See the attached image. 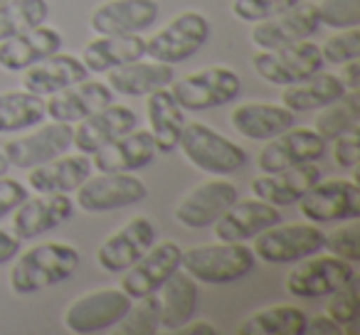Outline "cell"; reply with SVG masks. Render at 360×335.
Returning a JSON list of instances; mask_svg holds the SVG:
<instances>
[{
    "mask_svg": "<svg viewBox=\"0 0 360 335\" xmlns=\"http://www.w3.org/2000/svg\"><path fill=\"white\" fill-rule=\"evenodd\" d=\"M180 259H183V249H180L178 242H173V239L153 242V244L136 259V264H131L129 269L124 271L121 289L134 301L143 298V296H148V294H155V291L168 281V276L180 269Z\"/></svg>",
    "mask_w": 360,
    "mask_h": 335,
    "instance_id": "obj_14",
    "label": "cell"
},
{
    "mask_svg": "<svg viewBox=\"0 0 360 335\" xmlns=\"http://www.w3.org/2000/svg\"><path fill=\"white\" fill-rule=\"evenodd\" d=\"M232 129L250 140H271L274 136L284 133L286 129L296 126V114L284 104H269V101H250V104L235 106L230 116Z\"/></svg>",
    "mask_w": 360,
    "mask_h": 335,
    "instance_id": "obj_28",
    "label": "cell"
},
{
    "mask_svg": "<svg viewBox=\"0 0 360 335\" xmlns=\"http://www.w3.org/2000/svg\"><path fill=\"white\" fill-rule=\"evenodd\" d=\"M146 119H148V131L155 140L158 153H173L178 148L180 131L186 126V111L180 109L173 94L165 89H158L146 96Z\"/></svg>",
    "mask_w": 360,
    "mask_h": 335,
    "instance_id": "obj_32",
    "label": "cell"
},
{
    "mask_svg": "<svg viewBox=\"0 0 360 335\" xmlns=\"http://www.w3.org/2000/svg\"><path fill=\"white\" fill-rule=\"evenodd\" d=\"M276 222H281L279 207L259 197H250V200L237 197L235 205H230V210L212 225V230H215L217 242H247Z\"/></svg>",
    "mask_w": 360,
    "mask_h": 335,
    "instance_id": "obj_24",
    "label": "cell"
},
{
    "mask_svg": "<svg viewBox=\"0 0 360 335\" xmlns=\"http://www.w3.org/2000/svg\"><path fill=\"white\" fill-rule=\"evenodd\" d=\"M355 276V264L333 254H311L301 259L286 276V291L296 298H323Z\"/></svg>",
    "mask_w": 360,
    "mask_h": 335,
    "instance_id": "obj_11",
    "label": "cell"
},
{
    "mask_svg": "<svg viewBox=\"0 0 360 335\" xmlns=\"http://www.w3.org/2000/svg\"><path fill=\"white\" fill-rule=\"evenodd\" d=\"M155 242V225L148 217H131L121 230L109 235L96 249V264L109 274H124Z\"/></svg>",
    "mask_w": 360,
    "mask_h": 335,
    "instance_id": "obj_19",
    "label": "cell"
},
{
    "mask_svg": "<svg viewBox=\"0 0 360 335\" xmlns=\"http://www.w3.org/2000/svg\"><path fill=\"white\" fill-rule=\"evenodd\" d=\"M210 30L207 15L198 11L180 13L146 40V57L163 65L186 62L205 47V42L210 40Z\"/></svg>",
    "mask_w": 360,
    "mask_h": 335,
    "instance_id": "obj_4",
    "label": "cell"
},
{
    "mask_svg": "<svg viewBox=\"0 0 360 335\" xmlns=\"http://www.w3.org/2000/svg\"><path fill=\"white\" fill-rule=\"evenodd\" d=\"M114 101V91L109 89L106 81L84 79L57 94L47 96L45 111L52 121H65V124H79L82 119L91 116L94 111L104 109L106 104Z\"/></svg>",
    "mask_w": 360,
    "mask_h": 335,
    "instance_id": "obj_25",
    "label": "cell"
},
{
    "mask_svg": "<svg viewBox=\"0 0 360 335\" xmlns=\"http://www.w3.org/2000/svg\"><path fill=\"white\" fill-rule=\"evenodd\" d=\"M155 298H158L160 328L168 330V333H178L195 315L200 289H198V281L188 271L178 269L155 291Z\"/></svg>",
    "mask_w": 360,
    "mask_h": 335,
    "instance_id": "obj_27",
    "label": "cell"
},
{
    "mask_svg": "<svg viewBox=\"0 0 360 335\" xmlns=\"http://www.w3.org/2000/svg\"><path fill=\"white\" fill-rule=\"evenodd\" d=\"M340 81L345 84V89H358L360 86V62L350 60L343 65V72H340Z\"/></svg>",
    "mask_w": 360,
    "mask_h": 335,
    "instance_id": "obj_48",
    "label": "cell"
},
{
    "mask_svg": "<svg viewBox=\"0 0 360 335\" xmlns=\"http://www.w3.org/2000/svg\"><path fill=\"white\" fill-rule=\"evenodd\" d=\"M319 22L333 30L360 25V0H321L316 3Z\"/></svg>",
    "mask_w": 360,
    "mask_h": 335,
    "instance_id": "obj_40",
    "label": "cell"
},
{
    "mask_svg": "<svg viewBox=\"0 0 360 335\" xmlns=\"http://www.w3.org/2000/svg\"><path fill=\"white\" fill-rule=\"evenodd\" d=\"M155 153H158V148H155L150 131L134 129L121 138L101 145L89 158L91 168H96L99 173H136L148 168L153 163Z\"/></svg>",
    "mask_w": 360,
    "mask_h": 335,
    "instance_id": "obj_21",
    "label": "cell"
},
{
    "mask_svg": "<svg viewBox=\"0 0 360 335\" xmlns=\"http://www.w3.org/2000/svg\"><path fill=\"white\" fill-rule=\"evenodd\" d=\"M8 171H11V163H8L6 153L0 150V176H8Z\"/></svg>",
    "mask_w": 360,
    "mask_h": 335,
    "instance_id": "obj_50",
    "label": "cell"
},
{
    "mask_svg": "<svg viewBox=\"0 0 360 335\" xmlns=\"http://www.w3.org/2000/svg\"><path fill=\"white\" fill-rule=\"evenodd\" d=\"M45 99L32 91H6L0 94V133H18L45 121Z\"/></svg>",
    "mask_w": 360,
    "mask_h": 335,
    "instance_id": "obj_35",
    "label": "cell"
},
{
    "mask_svg": "<svg viewBox=\"0 0 360 335\" xmlns=\"http://www.w3.org/2000/svg\"><path fill=\"white\" fill-rule=\"evenodd\" d=\"M323 237L326 235L314 222L311 225L276 222L255 237L252 251L264 264H296L306 256L323 251Z\"/></svg>",
    "mask_w": 360,
    "mask_h": 335,
    "instance_id": "obj_7",
    "label": "cell"
},
{
    "mask_svg": "<svg viewBox=\"0 0 360 335\" xmlns=\"http://www.w3.org/2000/svg\"><path fill=\"white\" fill-rule=\"evenodd\" d=\"M319 27L321 22H319V13H316V3L299 0L289 11L255 22V27L250 32V40L259 50H279V47L294 45V42L311 40L319 32Z\"/></svg>",
    "mask_w": 360,
    "mask_h": 335,
    "instance_id": "obj_15",
    "label": "cell"
},
{
    "mask_svg": "<svg viewBox=\"0 0 360 335\" xmlns=\"http://www.w3.org/2000/svg\"><path fill=\"white\" fill-rule=\"evenodd\" d=\"M321 180V168L314 163H301L276 173H262L252 180V195L274 207H291Z\"/></svg>",
    "mask_w": 360,
    "mask_h": 335,
    "instance_id": "obj_22",
    "label": "cell"
},
{
    "mask_svg": "<svg viewBox=\"0 0 360 335\" xmlns=\"http://www.w3.org/2000/svg\"><path fill=\"white\" fill-rule=\"evenodd\" d=\"M158 15V0H106L94 8L89 27L96 35H141L155 25Z\"/></svg>",
    "mask_w": 360,
    "mask_h": 335,
    "instance_id": "obj_18",
    "label": "cell"
},
{
    "mask_svg": "<svg viewBox=\"0 0 360 335\" xmlns=\"http://www.w3.org/2000/svg\"><path fill=\"white\" fill-rule=\"evenodd\" d=\"M170 94L183 111H210L227 106L242 94V79L230 67H207L178 81H170Z\"/></svg>",
    "mask_w": 360,
    "mask_h": 335,
    "instance_id": "obj_5",
    "label": "cell"
},
{
    "mask_svg": "<svg viewBox=\"0 0 360 335\" xmlns=\"http://www.w3.org/2000/svg\"><path fill=\"white\" fill-rule=\"evenodd\" d=\"M0 3H6V0H0Z\"/></svg>",
    "mask_w": 360,
    "mask_h": 335,
    "instance_id": "obj_51",
    "label": "cell"
},
{
    "mask_svg": "<svg viewBox=\"0 0 360 335\" xmlns=\"http://www.w3.org/2000/svg\"><path fill=\"white\" fill-rule=\"evenodd\" d=\"M75 212V202L62 192H37L35 197L27 195L13 210V235L18 239H35L45 232L57 230L65 225Z\"/></svg>",
    "mask_w": 360,
    "mask_h": 335,
    "instance_id": "obj_17",
    "label": "cell"
},
{
    "mask_svg": "<svg viewBox=\"0 0 360 335\" xmlns=\"http://www.w3.org/2000/svg\"><path fill=\"white\" fill-rule=\"evenodd\" d=\"M84 79H89V70L84 67V62L75 55H65L62 50L22 72V86L42 99Z\"/></svg>",
    "mask_w": 360,
    "mask_h": 335,
    "instance_id": "obj_26",
    "label": "cell"
},
{
    "mask_svg": "<svg viewBox=\"0 0 360 335\" xmlns=\"http://www.w3.org/2000/svg\"><path fill=\"white\" fill-rule=\"evenodd\" d=\"M237 197L240 192L235 183L225 180V176H215L212 180L200 183L183 195L175 207V220L188 230H205L215 225L230 210V205H235Z\"/></svg>",
    "mask_w": 360,
    "mask_h": 335,
    "instance_id": "obj_12",
    "label": "cell"
},
{
    "mask_svg": "<svg viewBox=\"0 0 360 335\" xmlns=\"http://www.w3.org/2000/svg\"><path fill=\"white\" fill-rule=\"evenodd\" d=\"M72 136H75V126L72 124L50 121V124L35 129L32 133L8 140L3 153H6L11 168L30 171L35 165L50 163V160L65 155L72 148Z\"/></svg>",
    "mask_w": 360,
    "mask_h": 335,
    "instance_id": "obj_13",
    "label": "cell"
},
{
    "mask_svg": "<svg viewBox=\"0 0 360 335\" xmlns=\"http://www.w3.org/2000/svg\"><path fill=\"white\" fill-rule=\"evenodd\" d=\"M27 195H30V192H27V185H22V183L15 180V178L0 176V220L13 215V210H15Z\"/></svg>",
    "mask_w": 360,
    "mask_h": 335,
    "instance_id": "obj_45",
    "label": "cell"
},
{
    "mask_svg": "<svg viewBox=\"0 0 360 335\" xmlns=\"http://www.w3.org/2000/svg\"><path fill=\"white\" fill-rule=\"evenodd\" d=\"M296 205L314 225H333L360 217V185L348 178L319 180Z\"/></svg>",
    "mask_w": 360,
    "mask_h": 335,
    "instance_id": "obj_9",
    "label": "cell"
},
{
    "mask_svg": "<svg viewBox=\"0 0 360 335\" xmlns=\"http://www.w3.org/2000/svg\"><path fill=\"white\" fill-rule=\"evenodd\" d=\"M345 84L340 81V77L328 74V72H316L314 77L299 81V84H289L281 91V104L286 109H291L294 114L301 111H316L328 106L330 101L340 99L345 94Z\"/></svg>",
    "mask_w": 360,
    "mask_h": 335,
    "instance_id": "obj_33",
    "label": "cell"
},
{
    "mask_svg": "<svg viewBox=\"0 0 360 335\" xmlns=\"http://www.w3.org/2000/svg\"><path fill=\"white\" fill-rule=\"evenodd\" d=\"M139 303H131L124 318L116 323V330L121 335H153L160 330L158 315V298L155 294H148L143 298H136Z\"/></svg>",
    "mask_w": 360,
    "mask_h": 335,
    "instance_id": "obj_39",
    "label": "cell"
},
{
    "mask_svg": "<svg viewBox=\"0 0 360 335\" xmlns=\"http://www.w3.org/2000/svg\"><path fill=\"white\" fill-rule=\"evenodd\" d=\"M75 192V205L91 215L139 205L148 195L143 180H139L134 173H99L96 178L89 176Z\"/></svg>",
    "mask_w": 360,
    "mask_h": 335,
    "instance_id": "obj_10",
    "label": "cell"
},
{
    "mask_svg": "<svg viewBox=\"0 0 360 335\" xmlns=\"http://www.w3.org/2000/svg\"><path fill=\"white\" fill-rule=\"evenodd\" d=\"M146 40L141 35H96L82 52V62L94 74H106L109 70L129 62L143 60Z\"/></svg>",
    "mask_w": 360,
    "mask_h": 335,
    "instance_id": "obj_31",
    "label": "cell"
},
{
    "mask_svg": "<svg viewBox=\"0 0 360 335\" xmlns=\"http://www.w3.org/2000/svg\"><path fill=\"white\" fill-rule=\"evenodd\" d=\"M323 249L328 251V254L338 256V259L348 261V264H358L360 261V227L355 225V220H348V225L328 232V235L323 237Z\"/></svg>",
    "mask_w": 360,
    "mask_h": 335,
    "instance_id": "obj_41",
    "label": "cell"
},
{
    "mask_svg": "<svg viewBox=\"0 0 360 335\" xmlns=\"http://www.w3.org/2000/svg\"><path fill=\"white\" fill-rule=\"evenodd\" d=\"M178 333H183V335H215L217 333V328L210 323V320H188L183 328L178 330Z\"/></svg>",
    "mask_w": 360,
    "mask_h": 335,
    "instance_id": "obj_49",
    "label": "cell"
},
{
    "mask_svg": "<svg viewBox=\"0 0 360 335\" xmlns=\"http://www.w3.org/2000/svg\"><path fill=\"white\" fill-rule=\"evenodd\" d=\"M257 264V256L245 242L200 244L183 251L180 269L188 271L198 284L227 286L245 279Z\"/></svg>",
    "mask_w": 360,
    "mask_h": 335,
    "instance_id": "obj_2",
    "label": "cell"
},
{
    "mask_svg": "<svg viewBox=\"0 0 360 335\" xmlns=\"http://www.w3.org/2000/svg\"><path fill=\"white\" fill-rule=\"evenodd\" d=\"M18 254H20V239L13 232L0 230V266L11 264Z\"/></svg>",
    "mask_w": 360,
    "mask_h": 335,
    "instance_id": "obj_47",
    "label": "cell"
},
{
    "mask_svg": "<svg viewBox=\"0 0 360 335\" xmlns=\"http://www.w3.org/2000/svg\"><path fill=\"white\" fill-rule=\"evenodd\" d=\"M178 148L198 171L210 176H230L247 165V150L242 145L200 121H191V124L186 121L180 131Z\"/></svg>",
    "mask_w": 360,
    "mask_h": 335,
    "instance_id": "obj_3",
    "label": "cell"
},
{
    "mask_svg": "<svg viewBox=\"0 0 360 335\" xmlns=\"http://www.w3.org/2000/svg\"><path fill=\"white\" fill-rule=\"evenodd\" d=\"M79 266V251L67 242L35 244L25 254L15 256L11 269V289L18 296L37 294L67 281Z\"/></svg>",
    "mask_w": 360,
    "mask_h": 335,
    "instance_id": "obj_1",
    "label": "cell"
},
{
    "mask_svg": "<svg viewBox=\"0 0 360 335\" xmlns=\"http://www.w3.org/2000/svg\"><path fill=\"white\" fill-rule=\"evenodd\" d=\"M62 47H65L62 32L42 22V25H35L30 30L20 32V35H13L0 42V70L25 72L27 67L55 55Z\"/></svg>",
    "mask_w": 360,
    "mask_h": 335,
    "instance_id": "obj_23",
    "label": "cell"
},
{
    "mask_svg": "<svg viewBox=\"0 0 360 335\" xmlns=\"http://www.w3.org/2000/svg\"><path fill=\"white\" fill-rule=\"evenodd\" d=\"M134 298L124 289H96L72 301L62 320H65V328L75 335L104 333L109 328H116Z\"/></svg>",
    "mask_w": 360,
    "mask_h": 335,
    "instance_id": "obj_8",
    "label": "cell"
},
{
    "mask_svg": "<svg viewBox=\"0 0 360 335\" xmlns=\"http://www.w3.org/2000/svg\"><path fill=\"white\" fill-rule=\"evenodd\" d=\"M309 315L296 306H269L255 310L240 325V335H304Z\"/></svg>",
    "mask_w": 360,
    "mask_h": 335,
    "instance_id": "obj_34",
    "label": "cell"
},
{
    "mask_svg": "<svg viewBox=\"0 0 360 335\" xmlns=\"http://www.w3.org/2000/svg\"><path fill=\"white\" fill-rule=\"evenodd\" d=\"M299 0H232V15L242 22H259L289 11Z\"/></svg>",
    "mask_w": 360,
    "mask_h": 335,
    "instance_id": "obj_43",
    "label": "cell"
},
{
    "mask_svg": "<svg viewBox=\"0 0 360 335\" xmlns=\"http://www.w3.org/2000/svg\"><path fill=\"white\" fill-rule=\"evenodd\" d=\"M326 313L343 328V333H358V315H360V296H358V276H350L343 286L330 294V303Z\"/></svg>",
    "mask_w": 360,
    "mask_h": 335,
    "instance_id": "obj_38",
    "label": "cell"
},
{
    "mask_svg": "<svg viewBox=\"0 0 360 335\" xmlns=\"http://www.w3.org/2000/svg\"><path fill=\"white\" fill-rule=\"evenodd\" d=\"M257 77L276 86L299 84V81L314 77L326 67L321 45L311 40H301L294 45L279 47V50H259L252 57Z\"/></svg>",
    "mask_w": 360,
    "mask_h": 335,
    "instance_id": "obj_6",
    "label": "cell"
},
{
    "mask_svg": "<svg viewBox=\"0 0 360 335\" xmlns=\"http://www.w3.org/2000/svg\"><path fill=\"white\" fill-rule=\"evenodd\" d=\"M316 133L323 140H333L348 131H358L360 126V96L358 89H348L340 99L330 101L316 116Z\"/></svg>",
    "mask_w": 360,
    "mask_h": 335,
    "instance_id": "obj_36",
    "label": "cell"
},
{
    "mask_svg": "<svg viewBox=\"0 0 360 335\" xmlns=\"http://www.w3.org/2000/svg\"><path fill=\"white\" fill-rule=\"evenodd\" d=\"M50 15L47 0H6L0 3V42L42 25Z\"/></svg>",
    "mask_w": 360,
    "mask_h": 335,
    "instance_id": "obj_37",
    "label": "cell"
},
{
    "mask_svg": "<svg viewBox=\"0 0 360 335\" xmlns=\"http://www.w3.org/2000/svg\"><path fill=\"white\" fill-rule=\"evenodd\" d=\"M326 65H345L350 60L360 57V30L358 27H345L330 35L321 47Z\"/></svg>",
    "mask_w": 360,
    "mask_h": 335,
    "instance_id": "obj_42",
    "label": "cell"
},
{
    "mask_svg": "<svg viewBox=\"0 0 360 335\" xmlns=\"http://www.w3.org/2000/svg\"><path fill=\"white\" fill-rule=\"evenodd\" d=\"M360 158V133L348 131V133L333 138V160L343 171H355Z\"/></svg>",
    "mask_w": 360,
    "mask_h": 335,
    "instance_id": "obj_44",
    "label": "cell"
},
{
    "mask_svg": "<svg viewBox=\"0 0 360 335\" xmlns=\"http://www.w3.org/2000/svg\"><path fill=\"white\" fill-rule=\"evenodd\" d=\"M91 176V158L84 153L60 155L50 163L35 165L27 171V185L35 192H75Z\"/></svg>",
    "mask_w": 360,
    "mask_h": 335,
    "instance_id": "obj_29",
    "label": "cell"
},
{
    "mask_svg": "<svg viewBox=\"0 0 360 335\" xmlns=\"http://www.w3.org/2000/svg\"><path fill=\"white\" fill-rule=\"evenodd\" d=\"M306 333L314 335H343V328L330 318L328 313L326 315H316V318H309V325H306Z\"/></svg>",
    "mask_w": 360,
    "mask_h": 335,
    "instance_id": "obj_46",
    "label": "cell"
},
{
    "mask_svg": "<svg viewBox=\"0 0 360 335\" xmlns=\"http://www.w3.org/2000/svg\"><path fill=\"white\" fill-rule=\"evenodd\" d=\"M326 143L314 129H286L284 133L266 140V145L257 155V165L262 173H276L284 168H294L301 163H316L323 158Z\"/></svg>",
    "mask_w": 360,
    "mask_h": 335,
    "instance_id": "obj_16",
    "label": "cell"
},
{
    "mask_svg": "<svg viewBox=\"0 0 360 335\" xmlns=\"http://www.w3.org/2000/svg\"><path fill=\"white\" fill-rule=\"evenodd\" d=\"M173 79H175L173 65H163V62H153V60L148 62L136 60L106 72L109 89L121 96H148L153 91L170 86Z\"/></svg>",
    "mask_w": 360,
    "mask_h": 335,
    "instance_id": "obj_30",
    "label": "cell"
},
{
    "mask_svg": "<svg viewBox=\"0 0 360 335\" xmlns=\"http://www.w3.org/2000/svg\"><path fill=\"white\" fill-rule=\"evenodd\" d=\"M139 126V114L131 106L124 104H106L104 109L94 111L91 116L82 119L75 126V136H72V148L77 153L91 155L99 150L101 145L111 143V140L121 138L124 133L134 131Z\"/></svg>",
    "mask_w": 360,
    "mask_h": 335,
    "instance_id": "obj_20",
    "label": "cell"
}]
</instances>
